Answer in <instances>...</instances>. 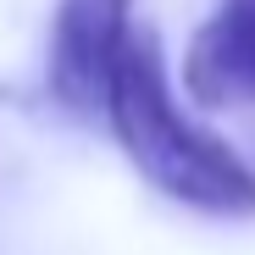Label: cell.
<instances>
[{"label": "cell", "mask_w": 255, "mask_h": 255, "mask_svg": "<svg viewBox=\"0 0 255 255\" xmlns=\"http://www.w3.org/2000/svg\"><path fill=\"white\" fill-rule=\"evenodd\" d=\"M100 122L111 128L128 166L155 194L178 200L189 211H205V217H250L255 211V172L233 155L228 139H217L205 122L183 111L155 28L133 22L117 56Z\"/></svg>", "instance_id": "6da1fadb"}, {"label": "cell", "mask_w": 255, "mask_h": 255, "mask_svg": "<svg viewBox=\"0 0 255 255\" xmlns=\"http://www.w3.org/2000/svg\"><path fill=\"white\" fill-rule=\"evenodd\" d=\"M133 33V0H56L45 39V95L72 122H100L117 56Z\"/></svg>", "instance_id": "7a4b0ae2"}, {"label": "cell", "mask_w": 255, "mask_h": 255, "mask_svg": "<svg viewBox=\"0 0 255 255\" xmlns=\"http://www.w3.org/2000/svg\"><path fill=\"white\" fill-rule=\"evenodd\" d=\"M183 95L205 111H228L255 100V0H217L189 50H183Z\"/></svg>", "instance_id": "3957f363"}]
</instances>
